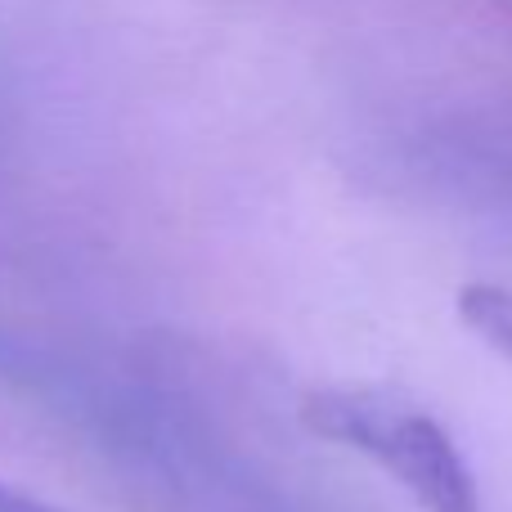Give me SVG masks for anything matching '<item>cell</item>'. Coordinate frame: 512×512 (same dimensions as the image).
<instances>
[{
	"instance_id": "obj_1",
	"label": "cell",
	"mask_w": 512,
	"mask_h": 512,
	"mask_svg": "<svg viewBox=\"0 0 512 512\" xmlns=\"http://www.w3.org/2000/svg\"><path fill=\"white\" fill-rule=\"evenodd\" d=\"M301 423L378 463L423 512H481L477 477L463 450L423 409L369 387H319L301 400Z\"/></svg>"
},
{
	"instance_id": "obj_2",
	"label": "cell",
	"mask_w": 512,
	"mask_h": 512,
	"mask_svg": "<svg viewBox=\"0 0 512 512\" xmlns=\"http://www.w3.org/2000/svg\"><path fill=\"white\" fill-rule=\"evenodd\" d=\"M459 315H463V324H468L472 333L486 337L495 351H504L512 360V297L504 288H486V283L463 288Z\"/></svg>"
},
{
	"instance_id": "obj_3",
	"label": "cell",
	"mask_w": 512,
	"mask_h": 512,
	"mask_svg": "<svg viewBox=\"0 0 512 512\" xmlns=\"http://www.w3.org/2000/svg\"><path fill=\"white\" fill-rule=\"evenodd\" d=\"M0 512H59L50 504H41V499L23 495V490H14L9 481H0Z\"/></svg>"
}]
</instances>
